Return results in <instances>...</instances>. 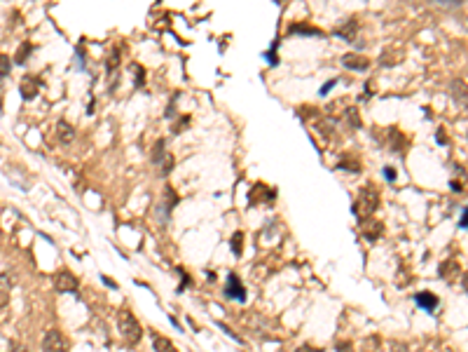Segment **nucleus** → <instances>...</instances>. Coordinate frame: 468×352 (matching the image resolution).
<instances>
[{
    "instance_id": "nucleus-1",
    "label": "nucleus",
    "mask_w": 468,
    "mask_h": 352,
    "mask_svg": "<svg viewBox=\"0 0 468 352\" xmlns=\"http://www.w3.org/2000/svg\"><path fill=\"white\" fill-rule=\"evenodd\" d=\"M117 329H120V334H122V338H127L129 343H138L141 341V324H138V319L127 310V307H122L120 312H117Z\"/></svg>"
},
{
    "instance_id": "nucleus-2",
    "label": "nucleus",
    "mask_w": 468,
    "mask_h": 352,
    "mask_svg": "<svg viewBox=\"0 0 468 352\" xmlns=\"http://www.w3.org/2000/svg\"><path fill=\"white\" fill-rule=\"evenodd\" d=\"M377 204H380V195L375 193L372 188H363L361 195H358V200H356V204H353V214L358 218H368L377 209Z\"/></svg>"
},
{
    "instance_id": "nucleus-3",
    "label": "nucleus",
    "mask_w": 468,
    "mask_h": 352,
    "mask_svg": "<svg viewBox=\"0 0 468 352\" xmlns=\"http://www.w3.org/2000/svg\"><path fill=\"white\" fill-rule=\"evenodd\" d=\"M54 289L59 291V294H78L80 282L71 270H59L54 275Z\"/></svg>"
},
{
    "instance_id": "nucleus-4",
    "label": "nucleus",
    "mask_w": 468,
    "mask_h": 352,
    "mask_svg": "<svg viewBox=\"0 0 468 352\" xmlns=\"http://www.w3.org/2000/svg\"><path fill=\"white\" fill-rule=\"evenodd\" d=\"M43 352H68V341L59 329H49L43 338Z\"/></svg>"
},
{
    "instance_id": "nucleus-5",
    "label": "nucleus",
    "mask_w": 468,
    "mask_h": 352,
    "mask_svg": "<svg viewBox=\"0 0 468 352\" xmlns=\"http://www.w3.org/2000/svg\"><path fill=\"white\" fill-rule=\"evenodd\" d=\"M225 296L230 301H237V303H246V289L239 280V275H227V284H225Z\"/></svg>"
},
{
    "instance_id": "nucleus-6",
    "label": "nucleus",
    "mask_w": 468,
    "mask_h": 352,
    "mask_svg": "<svg viewBox=\"0 0 468 352\" xmlns=\"http://www.w3.org/2000/svg\"><path fill=\"white\" fill-rule=\"evenodd\" d=\"M415 303L422 307V310H426L428 315H433V312H435V307L440 305L438 296H435V294H431V291H422V294H417V296H415Z\"/></svg>"
},
{
    "instance_id": "nucleus-7",
    "label": "nucleus",
    "mask_w": 468,
    "mask_h": 352,
    "mask_svg": "<svg viewBox=\"0 0 468 352\" xmlns=\"http://www.w3.org/2000/svg\"><path fill=\"white\" fill-rule=\"evenodd\" d=\"M342 63H344V68H351V71H365L370 66V61L361 54H344L342 56Z\"/></svg>"
},
{
    "instance_id": "nucleus-8",
    "label": "nucleus",
    "mask_w": 468,
    "mask_h": 352,
    "mask_svg": "<svg viewBox=\"0 0 468 352\" xmlns=\"http://www.w3.org/2000/svg\"><path fill=\"white\" fill-rule=\"evenodd\" d=\"M19 90H21V97H24V99L31 101V99H36V97H38V92H40V82H38L36 78H24Z\"/></svg>"
},
{
    "instance_id": "nucleus-9",
    "label": "nucleus",
    "mask_w": 468,
    "mask_h": 352,
    "mask_svg": "<svg viewBox=\"0 0 468 352\" xmlns=\"http://www.w3.org/2000/svg\"><path fill=\"white\" fill-rule=\"evenodd\" d=\"M459 272H461V265H459V261H454V258H450V261H445L440 265V277L445 282H452Z\"/></svg>"
},
{
    "instance_id": "nucleus-10",
    "label": "nucleus",
    "mask_w": 468,
    "mask_h": 352,
    "mask_svg": "<svg viewBox=\"0 0 468 352\" xmlns=\"http://www.w3.org/2000/svg\"><path fill=\"white\" fill-rule=\"evenodd\" d=\"M340 38H344V40H349V43H353L356 40V33H358V24H356V19H349L346 24H342V26L335 31Z\"/></svg>"
},
{
    "instance_id": "nucleus-11",
    "label": "nucleus",
    "mask_w": 468,
    "mask_h": 352,
    "mask_svg": "<svg viewBox=\"0 0 468 352\" xmlns=\"http://www.w3.org/2000/svg\"><path fill=\"white\" fill-rule=\"evenodd\" d=\"M178 204V195L173 193L171 188L164 190V207H162V221H167L169 214H171V209Z\"/></svg>"
},
{
    "instance_id": "nucleus-12",
    "label": "nucleus",
    "mask_w": 468,
    "mask_h": 352,
    "mask_svg": "<svg viewBox=\"0 0 468 352\" xmlns=\"http://www.w3.org/2000/svg\"><path fill=\"white\" fill-rule=\"evenodd\" d=\"M56 136H59V141H61V144H71L73 139H75V129H73L66 120H61V122L56 125Z\"/></svg>"
},
{
    "instance_id": "nucleus-13",
    "label": "nucleus",
    "mask_w": 468,
    "mask_h": 352,
    "mask_svg": "<svg viewBox=\"0 0 468 352\" xmlns=\"http://www.w3.org/2000/svg\"><path fill=\"white\" fill-rule=\"evenodd\" d=\"M152 348H155V352H178L167 336H155L152 338Z\"/></svg>"
},
{
    "instance_id": "nucleus-14",
    "label": "nucleus",
    "mask_w": 468,
    "mask_h": 352,
    "mask_svg": "<svg viewBox=\"0 0 468 352\" xmlns=\"http://www.w3.org/2000/svg\"><path fill=\"white\" fill-rule=\"evenodd\" d=\"M9 291H12V280H9V275H0V307L9 301Z\"/></svg>"
},
{
    "instance_id": "nucleus-15",
    "label": "nucleus",
    "mask_w": 468,
    "mask_h": 352,
    "mask_svg": "<svg viewBox=\"0 0 468 352\" xmlns=\"http://www.w3.org/2000/svg\"><path fill=\"white\" fill-rule=\"evenodd\" d=\"M288 33H293V36H321L318 28H311L307 24H295V26L288 28Z\"/></svg>"
},
{
    "instance_id": "nucleus-16",
    "label": "nucleus",
    "mask_w": 468,
    "mask_h": 352,
    "mask_svg": "<svg viewBox=\"0 0 468 352\" xmlns=\"http://www.w3.org/2000/svg\"><path fill=\"white\" fill-rule=\"evenodd\" d=\"M232 253L237 258L244 253V233H234V237H232Z\"/></svg>"
},
{
    "instance_id": "nucleus-17",
    "label": "nucleus",
    "mask_w": 468,
    "mask_h": 352,
    "mask_svg": "<svg viewBox=\"0 0 468 352\" xmlns=\"http://www.w3.org/2000/svg\"><path fill=\"white\" fill-rule=\"evenodd\" d=\"M31 50H33V47L28 45V43H24V45L19 47V52H17V56H14V61H17L19 66H24V61H26V56L31 54Z\"/></svg>"
},
{
    "instance_id": "nucleus-18",
    "label": "nucleus",
    "mask_w": 468,
    "mask_h": 352,
    "mask_svg": "<svg viewBox=\"0 0 468 352\" xmlns=\"http://www.w3.org/2000/svg\"><path fill=\"white\" fill-rule=\"evenodd\" d=\"M382 230H384V226H382V223H372V226L368 228V230H365V233H363V235H365V237H368L370 242H375V240L380 237V233H382Z\"/></svg>"
},
{
    "instance_id": "nucleus-19",
    "label": "nucleus",
    "mask_w": 468,
    "mask_h": 352,
    "mask_svg": "<svg viewBox=\"0 0 468 352\" xmlns=\"http://www.w3.org/2000/svg\"><path fill=\"white\" fill-rule=\"evenodd\" d=\"M9 56H5V54H0V75L5 78V75H9V71H12V66H9Z\"/></svg>"
},
{
    "instance_id": "nucleus-20",
    "label": "nucleus",
    "mask_w": 468,
    "mask_h": 352,
    "mask_svg": "<svg viewBox=\"0 0 468 352\" xmlns=\"http://www.w3.org/2000/svg\"><path fill=\"white\" fill-rule=\"evenodd\" d=\"M265 59L269 61V66H279V56H276V45L269 50V52H265Z\"/></svg>"
},
{
    "instance_id": "nucleus-21",
    "label": "nucleus",
    "mask_w": 468,
    "mask_h": 352,
    "mask_svg": "<svg viewBox=\"0 0 468 352\" xmlns=\"http://www.w3.org/2000/svg\"><path fill=\"white\" fill-rule=\"evenodd\" d=\"M346 115H349V122H351V127H358L361 122H358V113H356V108H349L346 110Z\"/></svg>"
},
{
    "instance_id": "nucleus-22",
    "label": "nucleus",
    "mask_w": 468,
    "mask_h": 352,
    "mask_svg": "<svg viewBox=\"0 0 468 352\" xmlns=\"http://www.w3.org/2000/svg\"><path fill=\"white\" fill-rule=\"evenodd\" d=\"M335 82H337V80H330V82H326V85H323V87L318 90V94H321V97H326L328 92H330V90H333V87H335Z\"/></svg>"
},
{
    "instance_id": "nucleus-23",
    "label": "nucleus",
    "mask_w": 468,
    "mask_h": 352,
    "mask_svg": "<svg viewBox=\"0 0 468 352\" xmlns=\"http://www.w3.org/2000/svg\"><path fill=\"white\" fill-rule=\"evenodd\" d=\"M384 176H386V181L393 183V181H396V169H393V167H384Z\"/></svg>"
},
{
    "instance_id": "nucleus-24",
    "label": "nucleus",
    "mask_w": 468,
    "mask_h": 352,
    "mask_svg": "<svg viewBox=\"0 0 468 352\" xmlns=\"http://www.w3.org/2000/svg\"><path fill=\"white\" fill-rule=\"evenodd\" d=\"M459 228L466 230V209H461V216H459Z\"/></svg>"
},
{
    "instance_id": "nucleus-25",
    "label": "nucleus",
    "mask_w": 468,
    "mask_h": 352,
    "mask_svg": "<svg viewBox=\"0 0 468 352\" xmlns=\"http://www.w3.org/2000/svg\"><path fill=\"white\" fill-rule=\"evenodd\" d=\"M335 350H337V352H351V343H340Z\"/></svg>"
},
{
    "instance_id": "nucleus-26",
    "label": "nucleus",
    "mask_w": 468,
    "mask_h": 352,
    "mask_svg": "<svg viewBox=\"0 0 468 352\" xmlns=\"http://www.w3.org/2000/svg\"><path fill=\"white\" fill-rule=\"evenodd\" d=\"M435 2H440V5H447V7H454V5H459L461 0H435Z\"/></svg>"
},
{
    "instance_id": "nucleus-27",
    "label": "nucleus",
    "mask_w": 468,
    "mask_h": 352,
    "mask_svg": "<svg viewBox=\"0 0 468 352\" xmlns=\"http://www.w3.org/2000/svg\"><path fill=\"white\" fill-rule=\"evenodd\" d=\"M295 352H321V350H316V348H311V345H300Z\"/></svg>"
},
{
    "instance_id": "nucleus-28",
    "label": "nucleus",
    "mask_w": 468,
    "mask_h": 352,
    "mask_svg": "<svg viewBox=\"0 0 468 352\" xmlns=\"http://www.w3.org/2000/svg\"><path fill=\"white\" fill-rule=\"evenodd\" d=\"M143 75H145V73H143V68H141V71H136V87H141V85H143Z\"/></svg>"
}]
</instances>
